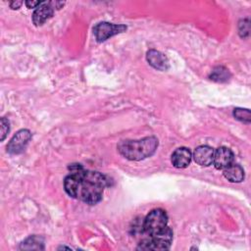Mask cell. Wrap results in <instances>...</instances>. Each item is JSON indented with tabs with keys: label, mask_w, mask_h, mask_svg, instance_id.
I'll return each mask as SVG.
<instances>
[{
	"label": "cell",
	"mask_w": 251,
	"mask_h": 251,
	"mask_svg": "<svg viewBox=\"0 0 251 251\" xmlns=\"http://www.w3.org/2000/svg\"><path fill=\"white\" fill-rule=\"evenodd\" d=\"M233 116L236 120L243 122L245 124H249L251 121V113L248 109L242 108H235L233 110Z\"/></svg>",
	"instance_id": "cell-15"
},
{
	"label": "cell",
	"mask_w": 251,
	"mask_h": 251,
	"mask_svg": "<svg viewBox=\"0 0 251 251\" xmlns=\"http://www.w3.org/2000/svg\"><path fill=\"white\" fill-rule=\"evenodd\" d=\"M20 249H22V250H42V249H44L43 239L37 235L29 236L21 243Z\"/></svg>",
	"instance_id": "cell-13"
},
{
	"label": "cell",
	"mask_w": 251,
	"mask_h": 251,
	"mask_svg": "<svg viewBox=\"0 0 251 251\" xmlns=\"http://www.w3.org/2000/svg\"><path fill=\"white\" fill-rule=\"evenodd\" d=\"M191 161V152L185 147H179L172 154V163L176 168H186Z\"/></svg>",
	"instance_id": "cell-11"
},
{
	"label": "cell",
	"mask_w": 251,
	"mask_h": 251,
	"mask_svg": "<svg viewBox=\"0 0 251 251\" xmlns=\"http://www.w3.org/2000/svg\"><path fill=\"white\" fill-rule=\"evenodd\" d=\"M146 58L148 63L156 70L167 71L169 69V61L167 57L157 50H149L147 52Z\"/></svg>",
	"instance_id": "cell-10"
},
{
	"label": "cell",
	"mask_w": 251,
	"mask_h": 251,
	"mask_svg": "<svg viewBox=\"0 0 251 251\" xmlns=\"http://www.w3.org/2000/svg\"><path fill=\"white\" fill-rule=\"evenodd\" d=\"M158 147V139L148 136L139 140H124L119 143L118 150L128 160L139 161L153 155Z\"/></svg>",
	"instance_id": "cell-2"
},
{
	"label": "cell",
	"mask_w": 251,
	"mask_h": 251,
	"mask_svg": "<svg viewBox=\"0 0 251 251\" xmlns=\"http://www.w3.org/2000/svg\"><path fill=\"white\" fill-rule=\"evenodd\" d=\"M69 170L70 174L64 180L67 194L89 205L100 202L108 185L107 177L99 172L85 170L79 164L70 166Z\"/></svg>",
	"instance_id": "cell-1"
},
{
	"label": "cell",
	"mask_w": 251,
	"mask_h": 251,
	"mask_svg": "<svg viewBox=\"0 0 251 251\" xmlns=\"http://www.w3.org/2000/svg\"><path fill=\"white\" fill-rule=\"evenodd\" d=\"M249 31H250V23H249V20L248 19H244V20H241L239 22V25H238V32H239V35L242 37V38H245L249 35Z\"/></svg>",
	"instance_id": "cell-16"
},
{
	"label": "cell",
	"mask_w": 251,
	"mask_h": 251,
	"mask_svg": "<svg viewBox=\"0 0 251 251\" xmlns=\"http://www.w3.org/2000/svg\"><path fill=\"white\" fill-rule=\"evenodd\" d=\"M22 4H23L22 1H12L10 2V7L15 10V9H19Z\"/></svg>",
	"instance_id": "cell-19"
},
{
	"label": "cell",
	"mask_w": 251,
	"mask_h": 251,
	"mask_svg": "<svg viewBox=\"0 0 251 251\" xmlns=\"http://www.w3.org/2000/svg\"><path fill=\"white\" fill-rule=\"evenodd\" d=\"M214 150L207 145H202L197 147L193 153V159L196 164L200 166L207 167L213 163Z\"/></svg>",
	"instance_id": "cell-9"
},
{
	"label": "cell",
	"mask_w": 251,
	"mask_h": 251,
	"mask_svg": "<svg viewBox=\"0 0 251 251\" xmlns=\"http://www.w3.org/2000/svg\"><path fill=\"white\" fill-rule=\"evenodd\" d=\"M0 124H1V138L0 139H1V141H3L9 132V122L7 119L1 118Z\"/></svg>",
	"instance_id": "cell-17"
},
{
	"label": "cell",
	"mask_w": 251,
	"mask_h": 251,
	"mask_svg": "<svg viewBox=\"0 0 251 251\" xmlns=\"http://www.w3.org/2000/svg\"><path fill=\"white\" fill-rule=\"evenodd\" d=\"M126 26L125 25H116L107 22L98 23L93 27V33L98 42H103L110 37L126 31Z\"/></svg>",
	"instance_id": "cell-5"
},
{
	"label": "cell",
	"mask_w": 251,
	"mask_h": 251,
	"mask_svg": "<svg viewBox=\"0 0 251 251\" xmlns=\"http://www.w3.org/2000/svg\"><path fill=\"white\" fill-rule=\"evenodd\" d=\"M167 224L168 216L166 212L162 209H154L144 219L142 223V227L144 233L150 236L160 232L165 227H167Z\"/></svg>",
	"instance_id": "cell-4"
},
{
	"label": "cell",
	"mask_w": 251,
	"mask_h": 251,
	"mask_svg": "<svg viewBox=\"0 0 251 251\" xmlns=\"http://www.w3.org/2000/svg\"><path fill=\"white\" fill-rule=\"evenodd\" d=\"M54 14V8L50 2H41L40 5L35 9L32 15V22L35 25H43L47 20H49Z\"/></svg>",
	"instance_id": "cell-8"
},
{
	"label": "cell",
	"mask_w": 251,
	"mask_h": 251,
	"mask_svg": "<svg viewBox=\"0 0 251 251\" xmlns=\"http://www.w3.org/2000/svg\"><path fill=\"white\" fill-rule=\"evenodd\" d=\"M230 77V74L228 72L227 69H226L225 67H216L211 75H210V78L214 81H217V82H225V81H227Z\"/></svg>",
	"instance_id": "cell-14"
},
{
	"label": "cell",
	"mask_w": 251,
	"mask_h": 251,
	"mask_svg": "<svg viewBox=\"0 0 251 251\" xmlns=\"http://www.w3.org/2000/svg\"><path fill=\"white\" fill-rule=\"evenodd\" d=\"M30 138H31V133L29 130L27 129L19 130L8 143L7 151L10 154H14V155L22 153L25 150Z\"/></svg>",
	"instance_id": "cell-6"
},
{
	"label": "cell",
	"mask_w": 251,
	"mask_h": 251,
	"mask_svg": "<svg viewBox=\"0 0 251 251\" xmlns=\"http://www.w3.org/2000/svg\"><path fill=\"white\" fill-rule=\"evenodd\" d=\"M233 162V153L227 147H219L214 152L213 164L218 170H225Z\"/></svg>",
	"instance_id": "cell-7"
},
{
	"label": "cell",
	"mask_w": 251,
	"mask_h": 251,
	"mask_svg": "<svg viewBox=\"0 0 251 251\" xmlns=\"http://www.w3.org/2000/svg\"><path fill=\"white\" fill-rule=\"evenodd\" d=\"M173 240V231L170 227H165L158 233L144 238L139 243L137 249L141 250H167L171 247Z\"/></svg>",
	"instance_id": "cell-3"
},
{
	"label": "cell",
	"mask_w": 251,
	"mask_h": 251,
	"mask_svg": "<svg viewBox=\"0 0 251 251\" xmlns=\"http://www.w3.org/2000/svg\"><path fill=\"white\" fill-rule=\"evenodd\" d=\"M224 176L230 182H240L244 179V170L237 164H231L224 170Z\"/></svg>",
	"instance_id": "cell-12"
},
{
	"label": "cell",
	"mask_w": 251,
	"mask_h": 251,
	"mask_svg": "<svg viewBox=\"0 0 251 251\" xmlns=\"http://www.w3.org/2000/svg\"><path fill=\"white\" fill-rule=\"evenodd\" d=\"M40 1H25V4L27 8H37L40 5Z\"/></svg>",
	"instance_id": "cell-18"
}]
</instances>
